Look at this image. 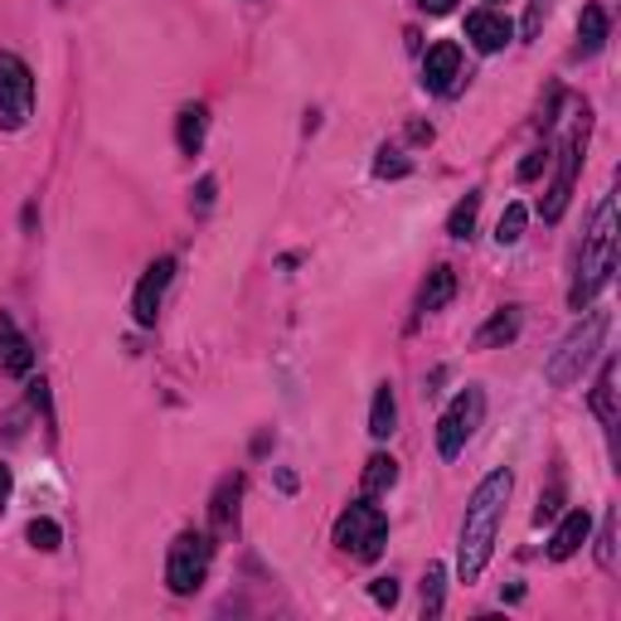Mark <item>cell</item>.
<instances>
[{
  "label": "cell",
  "instance_id": "obj_5",
  "mask_svg": "<svg viewBox=\"0 0 621 621\" xmlns=\"http://www.w3.org/2000/svg\"><path fill=\"white\" fill-rule=\"evenodd\" d=\"M209 563H214V539L205 529H180L171 553H165V587H171L175 597L199 593L209 578Z\"/></svg>",
  "mask_w": 621,
  "mask_h": 621
},
{
  "label": "cell",
  "instance_id": "obj_21",
  "mask_svg": "<svg viewBox=\"0 0 621 621\" xmlns=\"http://www.w3.org/2000/svg\"><path fill=\"white\" fill-rule=\"evenodd\" d=\"M359 485H365V495H383L399 485V461L383 457V451H375V457L365 461V476H359Z\"/></svg>",
  "mask_w": 621,
  "mask_h": 621
},
{
  "label": "cell",
  "instance_id": "obj_26",
  "mask_svg": "<svg viewBox=\"0 0 621 621\" xmlns=\"http://www.w3.org/2000/svg\"><path fill=\"white\" fill-rule=\"evenodd\" d=\"M409 171H413V161L399 151V146H379V156H375V175L379 180H403Z\"/></svg>",
  "mask_w": 621,
  "mask_h": 621
},
{
  "label": "cell",
  "instance_id": "obj_24",
  "mask_svg": "<svg viewBox=\"0 0 621 621\" xmlns=\"http://www.w3.org/2000/svg\"><path fill=\"white\" fill-rule=\"evenodd\" d=\"M476 214H481V195L471 189V195L461 199V205L451 209V219H447V233H451V239H471V229H476Z\"/></svg>",
  "mask_w": 621,
  "mask_h": 621
},
{
  "label": "cell",
  "instance_id": "obj_37",
  "mask_svg": "<svg viewBox=\"0 0 621 621\" xmlns=\"http://www.w3.org/2000/svg\"><path fill=\"white\" fill-rule=\"evenodd\" d=\"M495 5H505V0H491V10H495Z\"/></svg>",
  "mask_w": 621,
  "mask_h": 621
},
{
  "label": "cell",
  "instance_id": "obj_12",
  "mask_svg": "<svg viewBox=\"0 0 621 621\" xmlns=\"http://www.w3.org/2000/svg\"><path fill=\"white\" fill-rule=\"evenodd\" d=\"M239 501H243V476L233 471V476H223L214 485V501H209V529L219 539L239 529Z\"/></svg>",
  "mask_w": 621,
  "mask_h": 621
},
{
  "label": "cell",
  "instance_id": "obj_1",
  "mask_svg": "<svg viewBox=\"0 0 621 621\" xmlns=\"http://www.w3.org/2000/svg\"><path fill=\"white\" fill-rule=\"evenodd\" d=\"M515 476L505 467H495L467 501V515H461V534H457V583H481L485 563L495 553V539H501V519L505 505H510Z\"/></svg>",
  "mask_w": 621,
  "mask_h": 621
},
{
  "label": "cell",
  "instance_id": "obj_10",
  "mask_svg": "<svg viewBox=\"0 0 621 621\" xmlns=\"http://www.w3.org/2000/svg\"><path fill=\"white\" fill-rule=\"evenodd\" d=\"M461 78H467V64H461V49L451 39H442V44H433L427 49V59H423V88L427 93H457L461 88Z\"/></svg>",
  "mask_w": 621,
  "mask_h": 621
},
{
  "label": "cell",
  "instance_id": "obj_4",
  "mask_svg": "<svg viewBox=\"0 0 621 621\" xmlns=\"http://www.w3.org/2000/svg\"><path fill=\"white\" fill-rule=\"evenodd\" d=\"M383 544H389V515L375 505V495H365V501H349L341 519H335V549L349 553V559L359 563H375Z\"/></svg>",
  "mask_w": 621,
  "mask_h": 621
},
{
  "label": "cell",
  "instance_id": "obj_28",
  "mask_svg": "<svg viewBox=\"0 0 621 621\" xmlns=\"http://www.w3.org/2000/svg\"><path fill=\"white\" fill-rule=\"evenodd\" d=\"M559 505H563V476H553V485L544 495H539V510H534V525H549V519H559Z\"/></svg>",
  "mask_w": 621,
  "mask_h": 621
},
{
  "label": "cell",
  "instance_id": "obj_13",
  "mask_svg": "<svg viewBox=\"0 0 621 621\" xmlns=\"http://www.w3.org/2000/svg\"><path fill=\"white\" fill-rule=\"evenodd\" d=\"M0 369H5V375H15V379H25L30 369H35V349H30L25 331H20V325L10 321L5 311H0Z\"/></svg>",
  "mask_w": 621,
  "mask_h": 621
},
{
  "label": "cell",
  "instance_id": "obj_6",
  "mask_svg": "<svg viewBox=\"0 0 621 621\" xmlns=\"http://www.w3.org/2000/svg\"><path fill=\"white\" fill-rule=\"evenodd\" d=\"M481 417H485V393H481V383H467V389L447 403V413L437 417V457L457 461L471 437H476Z\"/></svg>",
  "mask_w": 621,
  "mask_h": 621
},
{
  "label": "cell",
  "instance_id": "obj_8",
  "mask_svg": "<svg viewBox=\"0 0 621 621\" xmlns=\"http://www.w3.org/2000/svg\"><path fill=\"white\" fill-rule=\"evenodd\" d=\"M587 112H583V122L568 131V141H563V151H559V175H553V185H549V195H544V205H539V214H544V223H559L563 219V209H568V199H573V185H578V165H583V151H587Z\"/></svg>",
  "mask_w": 621,
  "mask_h": 621
},
{
  "label": "cell",
  "instance_id": "obj_32",
  "mask_svg": "<svg viewBox=\"0 0 621 621\" xmlns=\"http://www.w3.org/2000/svg\"><path fill=\"white\" fill-rule=\"evenodd\" d=\"M30 403H35V409H44V417L54 423V413H49V383H44V379H30Z\"/></svg>",
  "mask_w": 621,
  "mask_h": 621
},
{
  "label": "cell",
  "instance_id": "obj_22",
  "mask_svg": "<svg viewBox=\"0 0 621 621\" xmlns=\"http://www.w3.org/2000/svg\"><path fill=\"white\" fill-rule=\"evenodd\" d=\"M442 607H447V568L442 563H427V573H423V617L437 621L442 617Z\"/></svg>",
  "mask_w": 621,
  "mask_h": 621
},
{
  "label": "cell",
  "instance_id": "obj_17",
  "mask_svg": "<svg viewBox=\"0 0 621 621\" xmlns=\"http://www.w3.org/2000/svg\"><path fill=\"white\" fill-rule=\"evenodd\" d=\"M519 325H525V311H519V307H501L476 331V349H501V345L519 341Z\"/></svg>",
  "mask_w": 621,
  "mask_h": 621
},
{
  "label": "cell",
  "instance_id": "obj_18",
  "mask_svg": "<svg viewBox=\"0 0 621 621\" xmlns=\"http://www.w3.org/2000/svg\"><path fill=\"white\" fill-rule=\"evenodd\" d=\"M607 35H612V20H607V10L602 5H583V15H578V59H593V54H602V44Z\"/></svg>",
  "mask_w": 621,
  "mask_h": 621
},
{
  "label": "cell",
  "instance_id": "obj_31",
  "mask_svg": "<svg viewBox=\"0 0 621 621\" xmlns=\"http://www.w3.org/2000/svg\"><path fill=\"white\" fill-rule=\"evenodd\" d=\"M369 597H375L379 607H393V602H399V583H393V578H375V583H369Z\"/></svg>",
  "mask_w": 621,
  "mask_h": 621
},
{
  "label": "cell",
  "instance_id": "obj_35",
  "mask_svg": "<svg viewBox=\"0 0 621 621\" xmlns=\"http://www.w3.org/2000/svg\"><path fill=\"white\" fill-rule=\"evenodd\" d=\"M10 491H15V471H10V467H0V510H5Z\"/></svg>",
  "mask_w": 621,
  "mask_h": 621
},
{
  "label": "cell",
  "instance_id": "obj_30",
  "mask_svg": "<svg viewBox=\"0 0 621 621\" xmlns=\"http://www.w3.org/2000/svg\"><path fill=\"white\" fill-rule=\"evenodd\" d=\"M214 195H219V180L205 175V180L195 185V199H189V205H195V214H209V209H214Z\"/></svg>",
  "mask_w": 621,
  "mask_h": 621
},
{
  "label": "cell",
  "instance_id": "obj_19",
  "mask_svg": "<svg viewBox=\"0 0 621 621\" xmlns=\"http://www.w3.org/2000/svg\"><path fill=\"white\" fill-rule=\"evenodd\" d=\"M205 137H209V107H205V103L180 107V117H175V141H180V151H185V156H199Z\"/></svg>",
  "mask_w": 621,
  "mask_h": 621
},
{
  "label": "cell",
  "instance_id": "obj_20",
  "mask_svg": "<svg viewBox=\"0 0 621 621\" xmlns=\"http://www.w3.org/2000/svg\"><path fill=\"white\" fill-rule=\"evenodd\" d=\"M593 413H597V423H602L607 433H612V423H617V359H612V355L602 359V375H597Z\"/></svg>",
  "mask_w": 621,
  "mask_h": 621
},
{
  "label": "cell",
  "instance_id": "obj_23",
  "mask_svg": "<svg viewBox=\"0 0 621 621\" xmlns=\"http://www.w3.org/2000/svg\"><path fill=\"white\" fill-rule=\"evenodd\" d=\"M525 223H529V209L519 205V199H515V205H505L501 223H495V243H501V248H515L519 239H525Z\"/></svg>",
  "mask_w": 621,
  "mask_h": 621
},
{
  "label": "cell",
  "instance_id": "obj_33",
  "mask_svg": "<svg viewBox=\"0 0 621 621\" xmlns=\"http://www.w3.org/2000/svg\"><path fill=\"white\" fill-rule=\"evenodd\" d=\"M544 161H549V156H544V151H534L525 165H519V180H534L539 171H544Z\"/></svg>",
  "mask_w": 621,
  "mask_h": 621
},
{
  "label": "cell",
  "instance_id": "obj_16",
  "mask_svg": "<svg viewBox=\"0 0 621 621\" xmlns=\"http://www.w3.org/2000/svg\"><path fill=\"white\" fill-rule=\"evenodd\" d=\"M393 433H399V393L383 379V383H375V403H369V437L383 442V437H393Z\"/></svg>",
  "mask_w": 621,
  "mask_h": 621
},
{
  "label": "cell",
  "instance_id": "obj_11",
  "mask_svg": "<svg viewBox=\"0 0 621 621\" xmlns=\"http://www.w3.org/2000/svg\"><path fill=\"white\" fill-rule=\"evenodd\" d=\"M467 39H471V49L476 54H501L505 44L515 39V25H510V15L505 10H471L467 15Z\"/></svg>",
  "mask_w": 621,
  "mask_h": 621
},
{
  "label": "cell",
  "instance_id": "obj_7",
  "mask_svg": "<svg viewBox=\"0 0 621 621\" xmlns=\"http://www.w3.org/2000/svg\"><path fill=\"white\" fill-rule=\"evenodd\" d=\"M35 117V73L20 54L0 49V131H25Z\"/></svg>",
  "mask_w": 621,
  "mask_h": 621
},
{
  "label": "cell",
  "instance_id": "obj_15",
  "mask_svg": "<svg viewBox=\"0 0 621 621\" xmlns=\"http://www.w3.org/2000/svg\"><path fill=\"white\" fill-rule=\"evenodd\" d=\"M451 297H457V267L437 263L433 273H427L423 291H417V315H433V311H442Z\"/></svg>",
  "mask_w": 621,
  "mask_h": 621
},
{
  "label": "cell",
  "instance_id": "obj_25",
  "mask_svg": "<svg viewBox=\"0 0 621 621\" xmlns=\"http://www.w3.org/2000/svg\"><path fill=\"white\" fill-rule=\"evenodd\" d=\"M25 539H30V544H35L39 553H54V549H59V544H64V529H59V525H54V519H49V515H39V519H30V529H25Z\"/></svg>",
  "mask_w": 621,
  "mask_h": 621
},
{
  "label": "cell",
  "instance_id": "obj_29",
  "mask_svg": "<svg viewBox=\"0 0 621 621\" xmlns=\"http://www.w3.org/2000/svg\"><path fill=\"white\" fill-rule=\"evenodd\" d=\"M549 10H553V0H529V10H525V39H539V30H544Z\"/></svg>",
  "mask_w": 621,
  "mask_h": 621
},
{
  "label": "cell",
  "instance_id": "obj_14",
  "mask_svg": "<svg viewBox=\"0 0 621 621\" xmlns=\"http://www.w3.org/2000/svg\"><path fill=\"white\" fill-rule=\"evenodd\" d=\"M587 534H593V515H587V510H568V515H563V525L553 529V539H549V559L553 563L573 559V553L587 544Z\"/></svg>",
  "mask_w": 621,
  "mask_h": 621
},
{
  "label": "cell",
  "instance_id": "obj_3",
  "mask_svg": "<svg viewBox=\"0 0 621 621\" xmlns=\"http://www.w3.org/2000/svg\"><path fill=\"white\" fill-rule=\"evenodd\" d=\"M607 331H612V315H607V311H593L587 321H578L568 335H563L559 349H553L549 365H544V379L553 383V389H573V383L583 379V369L593 365L597 355H602Z\"/></svg>",
  "mask_w": 621,
  "mask_h": 621
},
{
  "label": "cell",
  "instance_id": "obj_36",
  "mask_svg": "<svg viewBox=\"0 0 621 621\" xmlns=\"http://www.w3.org/2000/svg\"><path fill=\"white\" fill-rule=\"evenodd\" d=\"M409 137H413L417 146H427V141H433V127H423V122H413V127H409Z\"/></svg>",
  "mask_w": 621,
  "mask_h": 621
},
{
  "label": "cell",
  "instance_id": "obj_2",
  "mask_svg": "<svg viewBox=\"0 0 621 621\" xmlns=\"http://www.w3.org/2000/svg\"><path fill=\"white\" fill-rule=\"evenodd\" d=\"M612 273H617V195H602L597 199V214H593V229H587V239H583V253H578L568 307L573 311L593 307V297L612 281Z\"/></svg>",
  "mask_w": 621,
  "mask_h": 621
},
{
  "label": "cell",
  "instance_id": "obj_9",
  "mask_svg": "<svg viewBox=\"0 0 621 621\" xmlns=\"http://www.w3.org/2000/svg\"><path fill=\"white\" fill-rule=\"evenodd\" d=\"M171 281H175V257H156V263L141 273L137 291H131V315H137V325H146V331L156 325V315H161V301H165V291H171Z\"/></svg>",
  "mask_w": 621,
  "mask_h": 621
},
{
  "label": "cell",
  "instance_id": "obj_27",
  "mask_svg": "<svg viewBox=\"0 0 621 621\" xmlns=\"http://www.w3.org/2000/svg\"><path fill=\"white\" fill-rule=\"evenodd\" d=\"M597 563H602L607 573L617 568V510H607L602 529H597Z\"/></svg>",
  "mask_w": 621,
  "mask_h": 621
},
{
  "label": "cell",
  "instance_id": "obj_34",
  "mask_svg": "<svg viewBox=\"0 0 621 621\" xmlns=\"http://www.w3.org/2000/svg\"><path fill=\"white\" fill-rule=\"evenodd\" d=\"M417 10H427V15H451L457 0H417Z\"/></svg>",
  "mask_w": 621,
  "mask_h": 621
}]
</instances>
